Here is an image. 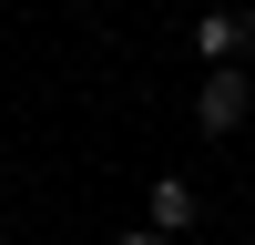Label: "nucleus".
<instances>
[{"label": "nucleus", "mask_w": 255, "mask_h": 245, "mask_svg": "<svg viewBox=\"0 0 255 245\" xmlns=\"http://www.w3.org/2000/svg\"><path fill=\"white\" fill-rule=\"evenodd\" d=\"M245 72H235V61H215V72H204V92H194V122H204V133H235V122H245Z\"/></svg>", "instance_id": "nucleus-1"}, {"label": "nucleus", "mask_w": 255, "mask_h": 245, "mask_svg": "<svg viewBox=\"0 0 255 245\" xmlns=\"http://www.w3.org/2000/svg\"><path fill=\"white\" fill-rule=\"evenodd\" d=\"M194 215H204V194H194V184H184V174H163L153 194H143V225H153V235H184V225H194Z\"/></svg>", "instance_id": "nucleus-2"}, {"label": "nucleus", "mask_w": 255, "mask_h": 245, "mask_svg": "<svg viewBox=\"0 0 255 245\" xmlns=\"http://www.w3.org/2000/svg\"><path fill=\"white\" fill-rule=\"evenodd\" d=\"M245 31H255L245 10H204V20H194V51H204V61H235V51H245Z\"/></svg>", "instance_id": "nucleus-3"}, {"label": "nucleus", "mask_w": 255, "mask_h": 245, "mask_svg": "<svg viewBox=\"0 0 255 245\" xmlns=\"http://www.w3.org/2000/svg\"><path fill=\"white\" fill-rule=\"evenodd\" d=\"M123 245H174V235H153V225H143V235H123Z\"/></svg>", "instance_id": "nucleus-4"}]
</instances>
